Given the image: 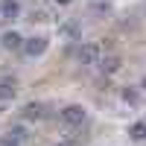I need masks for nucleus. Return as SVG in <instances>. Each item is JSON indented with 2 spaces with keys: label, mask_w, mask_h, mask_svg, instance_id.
<instances>
[{
  "label": "nucleus",
  "mask_w": 146,
  "mask_h": 146,
  "mask_svg": "<svg viewBox=\"0 0 146 146\" xmlns=\"http://www.w3.org/2000/svg\"><path fill=\"white\" fill-rule=\"evenodd\" d=\"M15 96V85L12 82H0V100H12Z\"/></svg>",
  "instance_id": "9"
},
{
  "label": "nucleus",
  "mask_w": 146,
  "mask_h": 146,
  "mask_svg": "<svg viewBox=\"0 0 146 146\" xmlns=\"http://www.w3.org/2000/svg\"><path fill=\"white\" fill-rule=\"evenodd\" d=\"M129 135L135 137V140H146V123H135L129 129Z\"/></svg>",
  "instance_id": "8"
},
{
  "label": "nucleus",
  "mask_w": 146,
  "mask_h": 146,
  "mask_svg": "<svg viewBox=\"0 0 146 146\" xmlns=\"http://www.w3.org/2000/svg\"><path fill=\"white\" fill-rule=\"evenodd\" d=\"M96 64H100L105 73H117L123 62H120V56H100V62H96Z\"/></svg>",
  "instance_id": "4"
},
{
  "label": "nucleus",
  "mask_w": 146,
  "mask_h": 146,
  "mask_svg": "<svg viewBox=\"0 0 146 146\" xmlns=\"http://www.w3.org/2000/svg\"><path fill=\"white\" fill-rule=\"evenodd\" d=\"M23 117H27V120H41V117H44V105L29 102L27 108H23Z\"/></svg>",
  "instance_id": "7"
},
{
  "label": "nucleus",
  "mask_w": 146,
  "mask_h": 146,
  "mask_svg": "<svg viewBox=\"0 0 146 146\" xmlns=\"http://www.w3.org/2000/svg\"><path fill=\"white\" fill-rule=\"evenodd\" d=\"M56 3H62V6H67V3H70V0H56Z\"/></svg>",
  "instance_id": "13"
},
{
  "label": "nucleus",
  "mask_w": 146,
  "mask_h": 146,
  "mask_svg": "<svg viewBox=\"0 0 146 146\" xmlns=\"http://www.w3.org/2000/svg\"><path fill=\"white\" fill-rule=\"evenodd\" d=\"M12 135H15L18 140H23V137H27V129H23V126H15V129H12Z\"/></svg>",
  "instance_id": "12"
},
{
  "label": "nucleus",
  "mask_w": 146,
  "mask_h": 146,
  "mask_svg": "<svg viewBox=\"0 0 146 146\" xmlns=\"http://www.w3.org/2000/svg\"><path fill=\"white\" fill-rule=\"evenodd\" d=\"M140 88H143V91H146V79H143V82H140Z\"/></svg>",
  "instance_id": "14"
},
{
  "label": "nucleus",
  "mask_w": 146,
  "mask_h": 146,
  "mask_svg": "<svg viewBox=\"0 0 146 146\" xmlns=\"http://www.w3.org/2000/svg\"><path fill=\"white\" fill-rule=\"evenodd\" d=\"M100 47H96V44H85L82 47V50H79V62L82 64H96V62H100Z\"/></svg>",
  "instance_id": "2"
},
{
  "label": "nucleus",
  "mask_w": 146,
  "mask_h": 146,
  "mask_svg": "<svg viewBox=\"0 0 146 146\" xmlns=\"http://www.w3.org/2000/svg\"><path fill=\"white\" fill-rule=\"evenodd\" d=\"M18 12H21L18 0H3V3H0V15H3V18H15Z\"/></svg>",
  "instance_id": "6"
},
{
  "label": "nucleus",
  "mask_w": 146,
  "mask_h": 146,
  "mask_svg": "<svg viewBox=\"0 0 146 146\" xmlns=\"http://www.w3.org/2000/svg\"><path fill=\"white\" fill-rule=\"evenodd\" d=\"M62 120L67 126H82V120H85V108L82 105H67L64 111H62Z\"/></svg>",
  "instance_id": "1"
},
{
  "label": "nucleus",
  "mask_w": 146,
  "mask_h": 146,
  "mask_svg": "<svg viewBox=\"0 0 146 146\" xmlns=\"http://www.w3.org/2000/svg\"><path fill=\"white\" fill-rule=\"evenodd\" d=\"M47 50V38H29L27 44H23V53H27L29 58H35V56H41Z\"/></svg>",
  "instance_id": "3"
},
{
  "label": "nucleus",
  "mask_w": 146,
  "mask_h": 146,
  "mask_svg": "<svg viewBox=\"0 0 146 146\" xmlns=\"http://www.w3.org/2000/svg\"><path fill=\"white\" fill-rule=\"evenodd\" d=\"M0 146H21V140L9 131V135H3V137H0Z\"/></svg>",
  "instance_id": "10"
},
{
  "label": "nucleus",
  "mask_w": 146,
  "mask_h": 146,
  "mask_svg": "<svg viewBox=\"0 0 146 146\" xmlns=\"http://www.w3.org/2000/svg\"><path fill=\"white\" fill-rule=\"evenodd\" d=\"M123 100H126V102H137V94L131 91V88H126V91H123Z\"/></svg>",
  "instance_id": "11"
},
{
  "label": "nucleus",
  "mask_w": 146,
  "mask_h": 146,
  "mask_svg": "<svg viewBox=\"0 0 146 146\" xmlns=\"http://www.w3.org/2000/svg\"><path fill=\"white\" fill-rule=\"evenodd\" d=\"M3 47H6V50H21L23 38H21L18 32H3Z\"/></svg>",
  "instance_id": "5"
}]
</instances>
